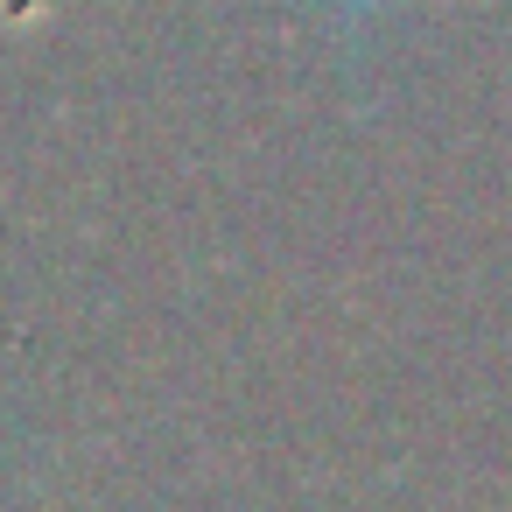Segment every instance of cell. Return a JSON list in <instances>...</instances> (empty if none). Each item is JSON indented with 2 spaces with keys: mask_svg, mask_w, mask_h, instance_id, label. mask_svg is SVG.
<instances>
[{
  "mask_svg": "<svg viewBox=\"0 0 512 512\" xmlns=\"http://www.w3.org/2000/svg\"><path fill=\"white\" fill-rule=\"evenodd\" d=\"M337 8H358V15H365V8H379V0H337Z\"/></svg>",
  "mask_w": 512,
  "mask_h": 512,
  "instance_id": "6da1fadb",
  "label": "cell"
}]
</instances>
